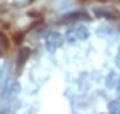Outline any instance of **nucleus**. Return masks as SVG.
<instances>
[{
	"label": "nucleus",
	"instance_id": "1",
	"mask_svg": "<svg viewBox=\"0 0 120 114\" xmlns=\"http://www.w3.org/2000/svg\"><path fill=\"white\" fill-rule=\"evenodd\" d=\"M88 36H89V31L82 24H74V26H70V28H67V31H65V38H67L70 43L82 42Z\"/></svg>",
	"mask_w": 120,
	"mask_h": 114
},
{
	"label": "nucleus",
	"instance_id": "2",
	"mask_svg": "<svg viewBox=\"0 0 120 114\" xmlns=\"http://www.w3.org/2000/svg\"><path fill=\"white\" fill-rule=\"evenodd\" d=\"M62 43H64V36L60 33H57V31H52L45 40V45L48 50H57V48L62 47Z\"/></svg>",
	"mask_w": 120,
	"mask_h": 114
},
{
	"label": "nucleus",
	"instance_id": "3",
	"mask_svg": "<svg viewBox=\"0 0 120 114\" xmlns=\"http://www.w3.org/2000/svg\"><path fill=\"white\" fill-rule=\"evenodd\" d=\"M79 19H88V14L84 12H72L69 16H65L64 21H79Z\"/></svg>",
	"mask_w": 120,
	"mask_h": 114
},
{
	"label": "nucleus",
	"instance_id": "4",
	"mask_svg": "<svg viewBox=\"0 0 120 114\" xmlns=\"http://www.w3.org/2000/svg\"><path fill=\"white\" fill-rule=\"evenodd\" d=\"M29 48H21V52H19V57H17V64L19 66H22V64L28 61V57H29Z\"/></svg>",
	"mask_w": 120,
	"mask_h": 114
},
{
	"label": "nucleus",
	"instance_id": "5",
	"mask_svg": "<svg viewBox=\"0 0 120 114\" xmlns=\"http://www.w3.org/2000/svg\"><path fill=\"white\" fill-rule=\"evenodd\" d=\"M108 114H120V99L112 100L110 107H108Z\"/></svg>",
	"mask_w": 120,
	"mask_h": 114
},
{
	"label": "nucleus",
	"instance_id": "6",
	"mask_svg": "<svg viewBox=\"0 0 120 114\" xmlns=\"http://www.w3.org/2000/svg\"><path fill=\"white\" fill-rule=\"evenodd\" d=\"M0 45H2L4 48H9V40H7V36H5L4 33H0Z\"/></svg>",
	"mask_w": 120,
	"mask_h": 114
},
{
	"label": "nucleus",
	"instance_id": "7",
	"mask_svg": "<svg viewBox=\"0 0 120 114\" xmlns=\"http://www.w3.org/2000/svg\"><path fill=\"white\" fill-rule=\"evenodd\" d=\"M117 64L120 66V48H118V55H117Z\"/></svg>",
	"mask_w": 120,
	"mask_h": 114
},
{
	"label": "nucleus",
	"instance_id": "8",
	"mask_svg": "<svg viewBox=\"0 0 120 114\" xmlns=\"http://www.w3.org/2000/svg\"><path fill=\"white\" fill-rule=\"evenodd\" d=\"M117 88H118V95H120V81H118V86H117Z\"/></svg>",
	"mask_w": 120,
	"mask_h": 114
}]
</instances>
